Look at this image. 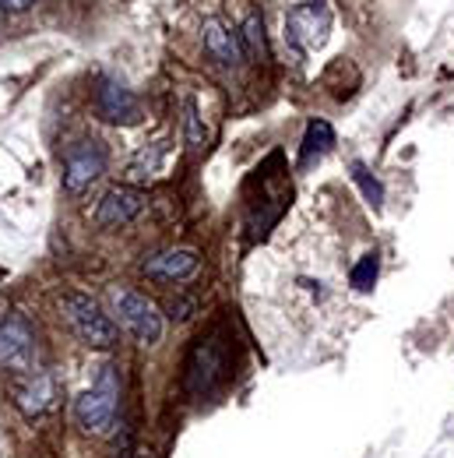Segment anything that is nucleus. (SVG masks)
<instances>
[{"label":"nucleus","instance_id":"obj_4","mask_svg":"<svg viewBox=\"0 0 454 458\" xmlns=\"http://www.w3.org/2000/svg\"><path fill=\"white\" fill-rule=\"evenodd\" d=\"M229 370V352L219 339H198V345L190 349V360H187V374H183V385L190 395L205 399L212 395L223 381H226Z\"/></svg>","mask_w":454,"mask_h":458},{"label":"nucleus","instance_id":"obj_15","mask_svg":"<svg viewBox=\"0 0 454 458\" xmlns=\"http://www.w3.org/2000/svg\"><path fill=\"white\" fill-rule=\"evenodd\" d=\"M240 43H243V54L250 60H265L268 43H265V21H261V14H247L243 32H240Z\"/></svg>","mask_w":454,"mask_h":458},{"label":"nucleus","instance_id":"obj_18","mask_svg":"<svg viewBox=\"0 0 454 458\" xmlns=\"http://www.w3.org/2000/svg\"><path fill=\"white\" fill-rule=\"evenodd\" d=\"M349 173H352V180H356V187L363 191V198L374 205V208H381V201H384V183L374 176V173L366 170L363 163H352L349 166Z\"/></svg>","mask_w":454,"mask_h":458},{"label":"nucleus","instance_id":"obj_14","mask_svg":"<svg viewBox=\"0 0 454 458\" xmlns=\"http://www.w3.org/2000/svg\"><path fill=\"white\" fill-rule=\"evenodd\" d=\"M163 156H166V145H148V148H141V152L130 159V166H127V180H130V187L148 183V180L159 173Z\"/></svg>","mask_w":454,"mask_h":458},{"label":"nucleus","instance_id":"obj_13","mask_svg":"<svg viewBox=\"0 0 454 458\" xmlns=\"http://www.w3.org/2000/svg\"><path fill=\"white\" fill-rule=\"evenodd\" d=\"M335 145V131L328 120H310L307 123V134H303V148H299V163L310 166L314 159H321L324 152H332Z\"/></svg>","mask_w":454,"mask_h":458},{"label":"nucleus","instance_id":"obj_19","mask_svg":"<svg viewBox=\"0 0 454 458\" xmlns=\"http://www.w3.org/2000/svg\"><path fill=\"white\" fill-rule=\"evenodd\" d=\"M187 310H194V303H190V300H172V303H170V318H172V321H187V318H190Z\"/></svg>","mask_w":454,"mask_h":458},{"label":"nucleus","instance_id":"obj_1","mask_svg":"<svg viewBox=\"0 0 454 458\" xmlns=\"http://www.w3.org/2000/svg\"><path fill=\"white\" fill-rule=\"evenodd\" d=\"M116 409H120V377L114 363H106L99 367L96 385L74 399V420L85 434H110V427L116 423Z\"/></svg>","mask_w":454,"mask_h":458},{"label":"nucleus","instance_id":"obj_12","mask_svg":"<svg viewBox=\"0 0 454 458\" xmlns=\"http://www.w3.org/2000/svg\"><path fill=\"white\" fill-rule=\"evenodd\" d=\"M201 36H205V50L219 60L223 67H236V64H243V57H247V54H243L240 36H236V32H229L219 18H208V21H205V29H201Z\"/></svg>","mask_w":454,"mask_h":458},{"label":"nucleus","instance_id":"obj_7","mask_svg":"<svg viewBox=\"0 0 454 458\" xmlns=\"http://www.w3.org/2000/svg\"><path fill=\"white\" fill-rule=\"evenodd\" d=\"M328 32H332V14H328V7H321V4H299V7H292V11L285 14V36H289V43L299 47V50H317V47H324Z\"/></svg>","mask_w":454,"mask_h":458},{"label":"nucleus","instance_id":"obj_8","mask_svg":"<svg viewBox=\"0 0 454 458\" xmlns=\"http://www.w3.org/2000/svg\"><path fill=\"white\" fill-rule=\"evenodd\" d=\"M145 205H148V198H145L141 187H130V183L110 187V191L103 194V201L96 205V226L99 229L127 226V223H134V219L145 212Z\"/></svg>","mask_w":454,"mask_h":458},{"label":"nucleus","instance_id":"obj_16","mask_svg":"<svg viewBox=\"0 0 454 458\" xmlns=\"http://www.w3.org/2000/svg\"><path fill=\"white\" fill-rule=\"evenodd\" d=\"M183 131H187V145H190L194 152L208 148V127L201 123V114H198V103H194V99L183 103Z\"/></svg>","mask_w":454,"mask_h":458},{"label":"nucleus","instance_id":"obj_5","mask_svg":"<svg viewBox=\"0 0 454 458\" xmlns=\"http://www.w3.org/2000/svg\"><path fill=\"white\" fill-rule=\"evenodd\" d=\"M0 370L7 374H36V332L21 314L0 321Z\"/></svg>","mask_w":454,"mask_h":458},{"label":"nucleus","instance_id":"obj_11","mask_svg":"<svg viewBox=\"0 0 454 458\" xmlns=\"http://www.w3.org/2000/svg\"><path fill=\"white\" fill-rule=\"evenodd\" d=\"M14 402L25 416H43L54 402V381L46 370H36V374H25L18 385H14Z\"/></svg>","mask_w":454,"mask_h":458},{"label":"nucleus","instance_id":"obj_20","mask_svg":"<svg viewBox=\"0 0 454 458\" xmlns=\"http://www.w3.org/2000/svg\"><path fill=\"white\" fill-rule=\"evenodd\" d=\"M32 4H36V0H0L4 11H29Z\"/></svg>","mask_w":454,"mask_h":458},{"label":"nucleus","instance_id":"obj_10","mask_svg":"<svg viewBox=\"0 0 454 458\" xmlns=\"http://www.w3.org/2000/svg\"><path fill=\"white\" fill-rule=\"evenodd\" d=\"M96 110H99L103 120H110V123H138L141 120V103L116 78H103L99 81V89H96Z\"/></svg>","mask_w":454,"mask_h":458},{"label":"nucleus","instance_id":"obj_6","mask_svg":"<svg viewBox=\"0 0 454 458\" xmlns=\"http://www.w3.org/2000/svg\"><path fill=\"white\" fill-rule=\"evenodd\" d=\"M106 173V148L96 138H81L63 152V191L81 194Z\"/></svg>","mask_w":454,"mask_h":458},{"label":"nucleus","instance_id":"obj_3","mask_svg":"<svg viewBox=\"0 0 454 458\" xmlns=\"http://www.w3.org/2000/svg\"><path fill=\"white\" fill-rule=\"evenodd\" d=\"M110 303H114L116 321L134 335V343L156 345L163 339V314L148 296H141L134 289L114 286L110 289Z\"/></svg>","mask_w":454,"mask_h":458},{"label":"nucleus","instance_id":"obj_21","mask_svg":"<svg viewBox=\"0 0 454 458\" xmlns=\"http://www.w3.org/2000/svg\"><path fill=\"white\" fill-rule=\"evenodd\" d=\"M0 11H4V7H0Z\"/></svg>","mask_w":454,"mask_h":458},{"label":"nucleus","instance_id":"obj_9","mask_svg":"<svg viewBox=\"0 0 454 458\" xmlns=\"http://www.w3.org/2000/svg\"><path fill=\"white\" fill-rule=\"evenodd\" d=\"M201 268V254L194 247H170L141 261V272L159 283H183Z\"/></svg>","mask_w":454,"mask_h":458},{"label":"nucleus","instance_id":"obj_17","mask_svg":"<svg viewBox=\"0 0 454 458\" xmlns=\"http://www.w3.org/2000/svg\"><path fill=\"white\" fill-rule=\"evenodd\" d=\"M377 272H381V258H377V250H370V254H363V258L352 265L349 283H352V289H359V293H370L374 283H377Z\"/></svg>","mask_w":454,"mask_h":458},{"label":"nucleus","instance_id":"obj_2","mask_svg":"<svg viewBox=\"0 0 454 458\" xmlns=\"http://www.w3.org/2000/svg\"><path fill=\"white\" fill-rule=\"evenodd\" d=\"M60 307H63L67 325L74 328V335L85 345H92V349H114V345L120 343V332H116V325L110 321V314H106L92 296H85V293H67V296L60 300Z\"/></svg>","mask_w":454,"mask_h":458}]
</instances>
